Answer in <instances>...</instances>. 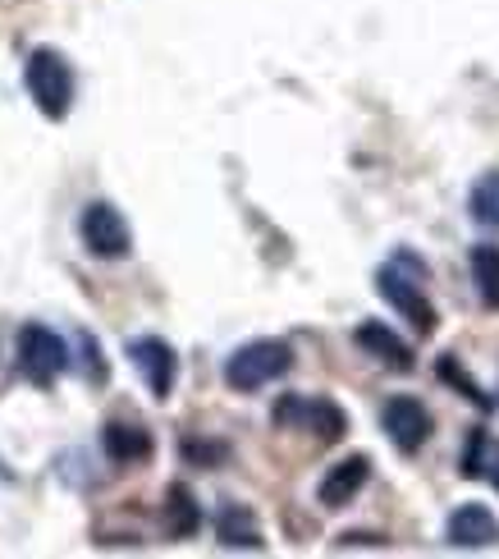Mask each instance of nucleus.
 Masks as SVG:
<instances>
[{
    "label": "nucleus",
    "instance_id": "aec40b11",
    "mask_svg": "<svg viewBox=\"0 0 499 559\" xmlns=\"http://www.w3.org/2000/svg\"><path fill=\"white\" fill-rule=\"evenodd\" d=\"M335 546H340V550H344V546H376V550H385L390 542H385V537H340Z\"/></svg>",
    "mask_w": 499,
    "mask_h": 559
},
{
    "label": "nucleus",
    "instance_id": "423d86ee",
    "mask_svg": "<svg viewBox=\"0 0 499 559\" xmlns=\"http://www.w3.org/2000/svg\"><path fill=\"white\" fill-rule=\"evenodd\" d=\"M79 235H83V248L92 252V258H102V262H120V258L133 252L129 221L120 216V206H110V202H87L83 206Z\"/></svg>",
    "mask_w": 499,
    "mask_h": 559
},
{
    "label": "nucleus",
    "instance_id": "a211bd4d",
    "mask_svg": "<svg viewBox=\"0 0 499 559\" xmlns=\"http://www.w3.org/2000/svg\"><path fill=\"white\" fill-rule=\"evenodd\" d=\"M472 221L482 225H499V175H486L477 189H472Z\"/></svg>",
    "mask_w": 499,
    "mask_h": 559
},
{
    "label": "nucleus",
    "instance_id": "1a4fd4ad",
    "mask_svg": "<svg viewBox=\"0 0 499 559\" xmlns=\"http://www.w3.org/2000/svg\"><path fill=\"white\" fill-rule=\"evenodd\" d=\"M444 542L454 550H490V546H499V519L490 514L486 504L467 500V504H459L454 514H449Z\"/></svg>",
    "mask_w": 499,
    "mask_h": 559
},
{
    "label": "nucleus",
    "instance_id": "39448f33",
    "mask_svg": "<svg viewBox=\"0 0 499 559\" xmlns=\"http://www.w3.org/2000/svg\"><path fill=\"white\" fill-rule=\"evenodd\" d=\"M64 367H69V348L64 340L51 331V325H23L19 331V371H23V381H33L37 390H51L60 377H64Z\"/></svg>",
    "mask_w": 499,
    "mask_h": 559
},
{
    "label": "nucleus",
    "instance_id": "9d476101",
    "mask_svg": "<svg viewBox=\"0 0 499 559\" xmlns=\"http://www.w3.org/2000/svg\"><path fill=\"white\" fill-rule=\"evenodd\" d=\"M367 481H371V459L367 454H348V459H340L335 468L321 477L317 500H321V509H344V504H353L363 496Z\"/></svg>",
    "mask_w": 499,
    "mask_h": 559
},
{
    "label": "nucleus",
    "instance_id": "7ed1b4c3",
    "mask_svg": "<svg viewBox=\"0 0 499 559\" xmlns=\"http://www.w3.org/2000/svg\"><path fill=\"white\" fill-rule=\"evenodd\" d=\"M23 83H28V97L37 102V110L46 120H64L69 106H74V69L56 51V46H37L23 64Z\"/></svg>",
    "mask_w": 499,
    "mask_h": 559
},
{
    "label": "nucleus",
    "instance_id": "0eeeda50",
    "mask_svg": "<svg viewBox=\"0 0 499 559\" xmlns=\"http://www.w3.org/2000/svg\"><path fill=\"white\" fill-rule=\"evenodd\" d=\"M380 427H385L390 445L399 454H417L436 431L431 408H426L421 400H413V394H394V400H385V408H380Z\"/></svg>",
    "mask_w": 499,
    "mask_h": 559
},
{
    "label": "nucleus",
    "instance_id": "f8f14e48",
    "mask_svg": "<svg viewBox=\"0 0 499 559\" xmlns=\"http://www.w3.org/2000/svg\"><path fill=\"white\" fill-rule=\"evenodd\" d=\"M102 450H106L110 463H120V468H133V463H147V459H152L156 440H152L147 427H138V423H106Z\"/></svg>",
    "mask_w": 499,
    "mask_h": 559
},
{
    "label": "nucleus",
    "instance_id": "4468645a",
    "mask_svg": "<svg viewBox=\"0 0 499 559\" xmlns=\"http://www.w3.org/2000/svg\"><path fill=\"white\" fill-rule=\"evenodd\" d=\"M165 537H175V542H188L193 532L202 527V509L193 500V491H188L183 481H175L170 491H165Z\"/></svg>",
    "mask_w": 499,
    "mask_h": 559
},
{
    "label": "nucleus",
    "instance_id": "9b49d317",
    "mask_svg": "<svg viewBox=\"0 0 499 559\" xmlns=\"http://www.w3.org/2000/svg\"><path fill=\"white\" fill-rule=\"evenodd\" d=\"M353 344L363 348V354H371L376 362H385L390 371H413L417 367V354L408 340H399L385 321H363L358 331H353Z\"/></svg>",
    "mask_w": 499,
    "mask_h": 559
},
{
    "label": "nucleus",
    "instance_id": "ddd939ff",
    "mask_svg": "<svg viewBox=\"0 0 499 559\" xmlns=\"http://www.w3.org/2000/svg\"><path fill=\"white\" fill-rule=\"evenodd\" d=\"M216 537H221L225 550H266V537H261V527H257L248 504H225L221 509Z\"/></svg>",
    "mask_w": 499,
    "mask_h": 559
},
{
    "label": "nucleus",
    "instance_id": "f03ea898",
    "mask_svg": "<svg viewBox=\"0 0 499 559\" xmlns=\"http://www.w3.org/2000/svg\"><path fill=\"white\" fill-rule=\"evenodd\" d=\"M289 367H294V348L284 340H248L225 358V385L252 394L261 385L289 377Z\"/></svg>",
    "mask_w": 499,
    "mask_h": 559
},
{
    "label": "nucleus",
    "instance_id": "2eb2a0df",
    "mask_svg": "<svg viewBox=\"0 0 499 559\" xmlns=\"http://www.w3.org/2000/svg\"><path fill=\"white\" fill-rule=\"evenodd\" d=\"M472 262V285H477V298L486 302V308L499 312V248L495 243H477L467 252Z\"/></svg>",
    "mask_w": 499,
    "mask_h": 559
},
{
    "label": "nucleus",
    "instance_id": "6ab92c4d",
    "mask_svg": "<svg viewBox=\"0 0 499 559\" xmlns=\"http://www.w3.org/2000/svg\"><path fill=\"white\" fill-rule=\"evenodd\" d=\"M183 459H202V463L225 459V445H193V440H183Z\"/></svg>",
    "mask_w": 499,
    "mask_h": 559
},
{
    "label": "nucleus",
    "instance_id": "20e7f679",
    "mask_svg": "<svg viewBox=\"0 0 499 559\" xmlns=\"http://www.w3.org/2000/svg\"><path fill=\"white\" fill-rule=\"evenodd\" d=\"M271 417H275V427L307 431V436H317L321 445H335L348 431V413L335 400H321V394H284Z\"/></svg>",
    "mask_w": 499,
    "mask_h": 559
},
{
    "label": "nucleus",
    "instance_id": "f3484780",
    "mask_svg": "<svg viewBox=\"0 0 499 559\" xmlns=\"http://www.w3.org/2000/svg\"><path fill=\"white\" fill-rule=\"evenodd\" d=\"M436 371H440V381H444V385H454V390H463V394H467V400H472V404H477V408H495V400H490V394H486V390H482L477 381H472V377H467V367H463V362H459L454 354H444Z\"/></svg>",
    "mask_w": 499,
    "mask_h": 559
},
{
    "label": "nucleus",
    "instance_id": "6e6552de",
    "mask_svg": "<svg viewBox=\"0 0 499 559\" xmlns=\"http://www.w3.org/2000/svg\"><path fill=\"white\" fill-rule=\"evenodd\" d=\"M129 362L138 367V377L147 381L152 400H170L179 381V354L161 335H138L129 340Z\"/></svg>",
    "mask_w": 499,
    "mask_h": 559
},
{
    "label": "nucleus",
    "instance_id": "dca6fc26",
    "mask_svg": "<svg viewBox=\"0 0 499 559\" xmlns=\"http://www.w3.org/2000/svg\"><path fill=\"white\" fill-rule=\"evenodd\" d=\"M463 477H486L499 491V440H490L482 427L472 431L467 454H463Z\"/></svg>",
    "mask_w": 499,
    "mask_h": 559
},
{
    "label": "nucleus",
    "instance_id": "f257e3e1",
    "mask_svg": "<svg viewBox=\"0 0 499 559\" xmlns=\"http://www.w3.org/2000/svg\"><path fill=\"white\" fill-rule=\"evenodd\" d=\"M426 262L417 258V252H408V248H399L394 258L376 271V294L390 302V308L413 325V335H421V340H431L436 335V325H440V317H436V302L426 298Z\"/></svg>",
    "mask_w": 499,
    "mask_h": 559
}]
</instances>
